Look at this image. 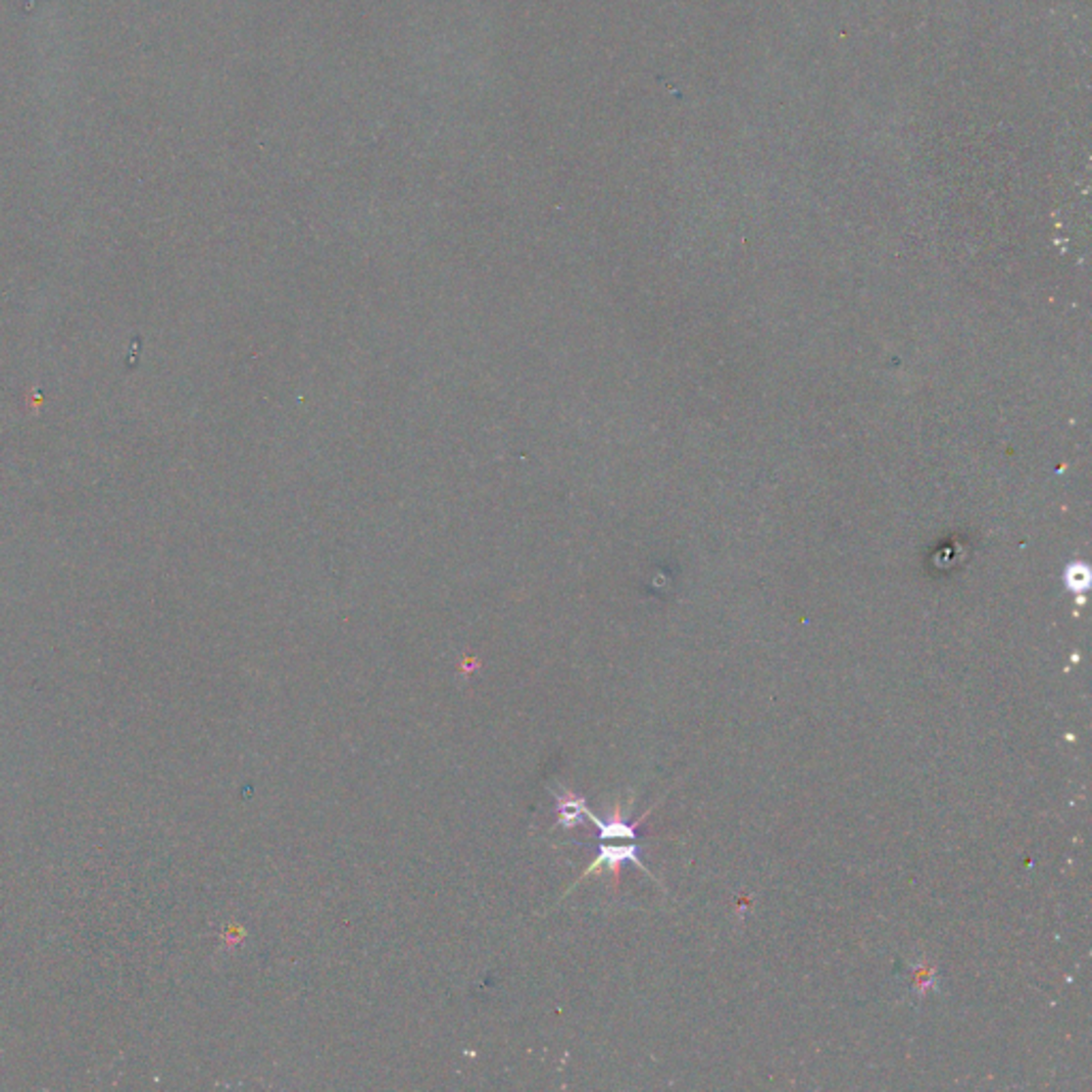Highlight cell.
Returning a JSON list of instances; mask_svg holds the SVG:
<instances>
[{
	"label": "cell",
	"instance_id": "obj_1",
	"mask_svg": "<svg viewBox=\"0 0 1092 1092\" xmlns=\"http://www.w3.org/2000/svg\"><path fill=\"white\" fill-rule=\"evenodd\" d=\"M625 863H634L636 867H640L642 870L647 872V869L642 867V863H640V858H638V847H636L634 843H632V845H602V847H600V854H598V858H596V863H593V865L587 869V875H589V872L596 870V869H600V867L613 870L615 875H617L619 867L625 865Z\"/></svg>",
	"mask_w": 1092,
	"mask_h": 1092
},
{
	"label": "cell",
	"instance_id": "obj_2",
	"mask_svg": "<svg viewBox=\"0 0 1092 1092\" xmlns=\"http://www.w3.org/2000/svg\"><path fill=\"white\" fill-rule=\"evenodd\" d=\"M585 818H589L593 823H596L598 830H600V839L602 841H613V839H629L634 841L636 839V828L638 823H629L625 821L619 813H615L613 818L609 819H602L598 816H593V813L587 809L585 811Z\"/></svg>",
	"mask_w": 1092,
	"mask_h": 1092
},
{
	"label": "cell",
	"instance_id": "obj_3",
	"mask_svg": "<svg viewBox=\"0 0 1092 1092\" xmlns=\"http://www.w3.org/2000/svg\"><path fill=\"white\" fill-rule=\"evenodd\" d=\"M557 809H560V826H576V823L585 818L587 805L585 800L572 792L557 794Z\"/></svg>",
	"mask_w": 1092,
	"mask_h": 1092
}]
</instances>
